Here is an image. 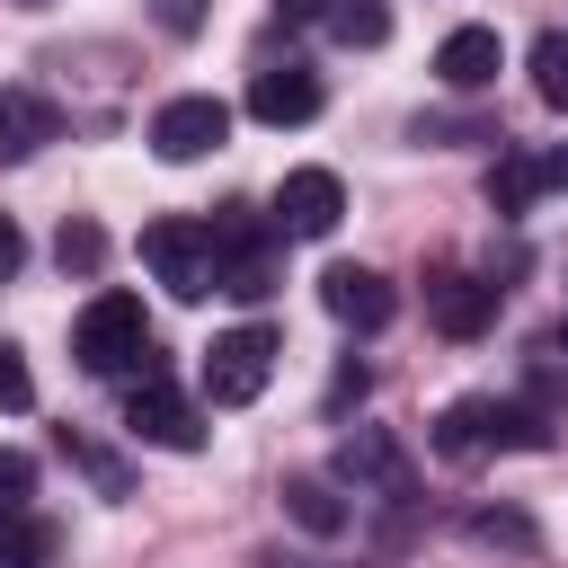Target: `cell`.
<instances>
[{
	"instance_id": "obj_9",
	"label": "cell",
	"mask_w": 568,
	"mask_h": 568,
	"mask_svg": "<svg viewBox=\"0 0 568 568\" xmlns=\"http://www.w3.org/2000/svg\"><path fill=\"white\" fill-rule=\"evenodd\" d=\"M337 479L346 488H382V497H408V453L390 426H346L337 435Z\"/></svg>"
},
{
	"instance_id": "obj_17",
	"label": "cell",
	"mask_w": 568,
	"mask_h": 568,
	"mask_svg": "<svg viewBox=\"0 0 568 568\" xmlns=\"http://www.w3.org/2000/svg\"><path fill=\"white\" fill-rule=\"evenodd\" d=\"M320 18H328V36H337V44H364V53H373V44H390V0H328Z\"/></svg>"
},
{
	"instance_id": "obj_22",
	"label": "cell",
	"mask_w": 568,
	"mask_h": 568,
	"mask_svg": "<svg viewBox=\"0 0 568 568\" xmlns=\"http://www.w3.org/2000/svg\"><path fill=\"white\" fill-rule=\"evenodd\" d=\"M27 399H36V373H27V355L0 337V408H27Z\"/></svg>"
},
{
	"instance_id": "obj_11",
	"label": "cell",
	"mask_w": 568,
	"mask_h": 568,
	"mask_svg": "<svg viewBox=\"0 0 568 568\" xmlns=\"http://www.w3.org/2000/svg\"><path fill=\"white\" fill-rule=\"evenodd\" d=\"M320 302H328V320H346V328H390V311H399L390 275H373V266H328V275H320Z\"/></svg>"
},
{
	"instance_id": "obj_27",
	"label": "cell",
	"mask_w": 568,
	"mask_h": 568,
	"mask_svg": "<svg viewBox=\"0 0 568 568\" xmlns=\"http://www.w3.org/2000/svg\"><path fill=\"white\" fill-rule=\"evenodd\" d=\"M541 186H568V142H559V151H541Z\"/></svg>"
},
{
	"instance_id": "obj_1",
	"label": "cell",
	"mask_w": 568,
	"mask_h": 568,
	"mask_svg": "<svg viewBox=\"0 0 568 568\" xmlns=\"http://www.w3.org/2000/svg\"><path fill=\"white\" fill-rule=\"evenodd\" d=\"M435 453L444 462H479V453H550V417L497 390H470L435 417Z\"/></svg>"
},
{
	"instance_id": "obj_2",
	"label": "cell",
	"mask_w": 568,
	"mask_h": 568,
	"mask_svg": "<svg viewBox=\"0 0 568 568\" xmlns=\"http://www.w3.org/2000/svg\"><path fill=\"white\" fill-rule=\"evenodd\" d=\"M142 266L169 284V302L222 293V240H213V222H186V213L151 222V231H142Z\"/></svg>"
},
{
	"instance_id": "obj_21",
	"label": "cell",
	"mask_w": 568,
	"mask_h": 568,
	"mask_svg": "<svg viewBox=\"0 0 568 568\" xmlns=\"http://www.w3.org/2000/svg\"><path fill=\"white\" fill-rule=\"evenodd\" d=\"M53 257H62V266H80V275H89V266H98V257H106V231H98V222H62V240H53Z\"/></svg>"
},
{
	"instance_id": "obj_5",
	"label": "cell",
	"mask_w": 568,
	"mask_h": 568,
	"mask_svg": "<svg viewBox=\"0 0 568 568\" xmlns=\"http://www.w3.org/2000/svg\"><path fill=\"white\" fill-rule=\"evenodd\" d=\"M124 426H133L142 444H160V453H204V417H195V399H186L160 364H142V382H133V399H124Z\"/></svg>"
},
{
	"instance_id": "obj_28",
	"label": "cell",
	"mask_w": 568,
	"mask_h": 568,
	"mask_svg": "<svg viewBox=\"0 0 568 568\" xmlns=\"http://www.w3.org/2000/svg\"><path fill=\"white\" fill-rule=\"evenodd\" d=\"M275 9H284V18H320L328 0H275Z\"/></svg>"
},
{
	"instance_id": "obj_15",
	"label": "cell",
	"mask_w": 568,
	"mask_h": 568,
	"mask_svg": "<svg viewBox=\"0 0 568 568\" xmlns=\"http://www.w3.org/2000/svg\"><path fill=\"white\" fill-rule=\"evenodd\" d=\"M284 515H293L302 532H320V541L346 532V497H337V479H320V470H293V479H284Z\"/></svg>"
},
{
	"instance_id": "obj_4",
	"label": "cell",
	"mask_w": 568,
	"mask_h": 568,
	"mask_svg": "<svg viewBox=\"0 0 568 568\" xmlns=\"http://www.w3.org/2000/svg\"><path fill=\"white\" fill-rule=\"evenodd\" d=\"M275 355H284V337H275L266 320L222 328V337L204 346V399H213V408H248V399L275 382Z\"/></svg>"
},
{
	"instance_id": "obj_13",
	"label": "cell",
	"mask_w": 568,
	"mask_h": 568,
	"mask_svg": "<svg viewBox=\"0 0 568 568\" xmlns=\"http://www.w3.org/2000/svg\"><path fill=\"white\" fill-rule=\"evenodd\" d=\"M426 320H435L444 337H479V328L497 320V284H488V275H435V284H426Z\"/></svg>"
},
{
	"instance_id": "obj_7",
	"label": "cell",
	"mask_w": 568,
	"mask_h": 568,
	"mask_svg": "<svg viewBox=\"0 0 568 568\" xmlns=\"http://www.w3.org/2000/svg\"><path fill=\"white\" fill-rule=\"evenodd\" d=\"M213 240H222V293H231V302H266V293H275V240H266L240 204L213 222Z\"/></svg>"
},
{
	"instance_id": "obj_23",
	"label": "cell",
	"mask_w": 568,
	"mask_h": 568,
	"mask_svg": "<svg viewBox=\"0 0 568 568\" xmlns=\"http://www.w3.org/2000/svg\"><path fill=\"white\" fill-rule=\"evenodd\" d=\"M470 532H479V541H506V550H532V524H524V515H479Z\"/></svg>"
},
{
	"instance_id": "obj_3",
	"label": "cell",
	"mask_w": 568,
	"mask_h": 568,
	"mask_svg": "<svg viewBox=\"0 0 568 568\" xmlns=\"http://www.w3.org/2000/svg\"><path fill=\"white\" fill-rule=\"evenodd\" d=\"M71 355H80V373H133V364H151L142 293H89V311L71 320Z\"/></svg>"
},
{
	"instance_id": "obj_16",
	"label": "cell",
	"mask_w": 568,
	"mask_h": 568,
	"mask_svg": "<svg viewBox=\"0 0 568 568\" xmlns=\"http://www.w3.org/2000/svg\"><path fill=\"white\" fill-rule=\"evenodd\" d=\"M53 550H62V532L27 506V515H0V568H53Z\"/></svg>"
},
{
	"instance_id": "obj_6",
	"label": "cell",
	"mask_w": 568,
	"mask_h": 568,
	"mask_svg": "<svg viewBox=\"0 0 568 568\" xmlns=\"http://www.w3.org/2000/svg\"><path fill=\"white\" fill-rule=\"evenodd\" d=\"M337 222H346L337 169H293V178L275 186V231H284V240H328Z\"/></svg>"
},
{
	"instance_id": "obj_8",
	"label": "cell",
	"mask_w": 568,
	"mask_h": 568,
	"mask_svg": "<svg viewBox=\"0 0 568 568\" xmlns=\"http://www.w3.org/2000/svg\"><path fill=\"white\" fill-rule=\"evenodd\" d=\"M222 133H231V106L222 98H169L151 115V151L160 160H204V151H222Z\"/></svg>"
},
{
	"instance_id": "obj_25",
	"label": "cell",
	"mask_w": 568,
	"mask_h": 568,
	"mask_svg": "<svg viewBox=\"0 0 568 568\" xmlns=\"http://www.w3.org/2000/svg\"><path fill=\"white\" fill-rule=\"evenodd\" d=\"M18 266H27V240H18V222H9V213H0V284H9V275H18Z\"/></svg>"
},
{
	"instance_id": "obj_12",
	"label": "cell",
	"mask_w": 568,
	"mask_h": 568,
	"mask_svg": "<svg viewBox=\"0 0 568 568\" xmlns=\"http://www.w3.org/2000/svg\"><path fill=\"white\" fill-rule=\"evenodd\" d=\"M497 71H506L497 27H453V36L435 44V80H444V89H462V98H470V89H488Z\"/></svg>"
},
{
	"instance_id": "obj_10",
	"label": "cell",
	"mask_w": 568,
	"mask_h": 568,
	"mask_svg": "<svg viewBox=\"0 0 568 568\" xmlns=\"http://www.w3.org/2000/svg\"><path fill=\"white\" fill-rule=\"evenodd\" d=\"M248 115L257 124H311L320 115V71L311 62H266L248 80Z\"/></svg>"
},
{
	"instance_id": "obj_18",
	"label": "cell",
	"mask_w": 568,
	"mask_h": 568,
	"mask_svg": "<svg viewBox=\"0 0 568 568\" xmlns=\"http://www.w3.org/2000/svg\"><path fill=\"white\" fill-rule=\"evenodd\" d=\"M532 195H541V160H524V151H497V169H488V204L515 222Z\"/></svg>"
},
{
	"instance_id": "obj_19",
	"label": "cell",
	"mask_w": 568,
	"mask_h": 568,
	"mask_svg": "<svg viewBox=\"0 0 568 568\" xmlns=\"http://www.w3.org/2000/svg\"><path fill=\"white\" fill-rule=\"evenodd\" d=\"M532 89H541V106H559L568 115V36L550 27V36H532Z\"/></svg>"
},
{
	"instance_id": "obj_24",
	"label": "cell",
	"mask_w": 568,
	"mask_h": 568,
	"mask_svg": "<svg viewBox=\"0 0 568 568\" xmlns=\"http://www.w3.org/2000/svg\"><path fill=\"white\" fill-rule=\"evenodd\" d=\"M151 18H160L169 36H195V27H204V0H151Z\"/></svg>"
},
{
	"instance_id": "obj_26",
	"label": "cell",
	"mask_w": 568,
	"mask_h": 568,
	"mask_svg": "<svg viewBox=\"0 0 568 568\" xmlns=\"http://www.w3.org/2000/svg\"><path fill=\"white\" fill-rule=\"evenodd\" d=\"M346 399H364V364H346V373L328 382V408H346Z\"/></svg>"
},
{
	"instance_id": "obj_14",
	"label": "cell",
	"mask_w": 568,
	"mask_h": 568,
	"mask_svg": "<svg viewBox=\"0 0 568 568\" xmlns=\"http://www.w3.org/2000/svg\"><path fill=\"white\" fill-rule=\"evenodd\" d=\"M53 133H62V115H53L36 89H0V169H9V160H36Z\"/></svg>"
},
{
	"instance_id": "obj_29",
	"label": "cell",
	"mask_w": 568,
	"mask_h": 568,
	"mask_svg": "<svg viewBox=\"0 0 568 568\" xmlns=\"http://www.w3.org/2000/svg\"><path fill=\"white\" fill-rule=\"evenodd\" d=\"M559 346H568V328H559Z\"/></svg>"
},
{
	"instance_id": "obj_20",
	"label": "cell",
	"mask_w": 568,
	"mask_h": 568,
	"mask_svg": "<svg viewBox=\"0 0 568 568\" xmlns=\"http://www.w3.org/2000/svg\"><path fill=\"white\" fill-rule=\"evenodd\" d=\"M27 497H36V462L18 444H0V515H27Z\"/></svg>"
}]
</instances>
